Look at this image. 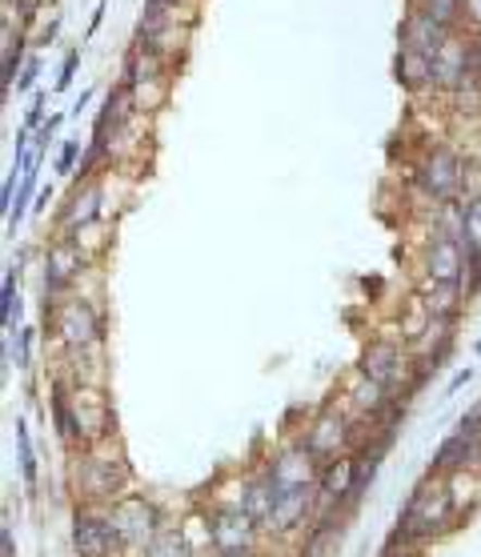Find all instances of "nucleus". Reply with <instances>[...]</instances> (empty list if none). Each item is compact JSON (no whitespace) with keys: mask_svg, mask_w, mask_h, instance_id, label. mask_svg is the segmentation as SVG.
Returning a JSON list of instances; mask_svg holds the SVG:
<instances>
[{"mask_svg":"<svg viewBox=\"0 0 481 557\" xmlns=\"http://www.w3.org/2000/svg\"><path fill=\"white\" fill-rule=\"evenodd\" d=\"M161 4H165V9H177V0H161Z\"/></svg>","mask_w":481,"mask_h":557,"instance_id":"c03bdc74","label":"nucleus"},{"mask_svg":"<svg viewBox=\"0 0 481 557\" xmlns=\"http://www.w3.org/2000/svg\"><path fill=\"white\" fill-rule=\"evenodd\" d=\"M81 269H85V253L73 237L49 245V253H45V297L57 301L61 293H69V285L81 277Z\"/></svg>","mask_w":481,"mask_h":557,"instance_id":"4468645a","label":"nucleus"},{"mask_svg":"<svg viewBox=\"0 0 481 557\" xmlns=\"http://www.w3.org/2000/svg\"><path fill=\"white\" fill-rule=\"evenodd\" d=\"M466 76H469V45H457V40H449V45L433 57V89L454 92Z\"/></svg>","mask_w":481,"mask_h":557,"instance_id":"6ab92c4d","label":"nucleus"},{"mask_svg":"<svg viewBox=\"0 0 481 557\" xmlns=\"http://www.w3.org/2000/svg\"><path fill=\"white\" fill-rule=\"evenodd\" d=\"M393 73H397V85H402V89H409V92L430 89L433 85V57L402 49L397 52V61H393Z\"/></svg>","mask_w":481,"mask_h":557,"instance_id":"412c9836","label":"nucleus"},{"mask_svg":"<svg viewBox=\"0 0 481 557\" xmlns=\"http://www.w3.org/2000/svg\"><path fill=\"white\" fill-rule=\"evenodd\" d=\"M469 381H473V369H457L454 377H449V385H445V397H454V393H461L469 385Z\"/></svg>","mask_w":481,"mask_h":557,"instance_id":"c9c22d12","label":"nucleus"},{"mask_svg":"<svg viewBox=\"0 0 481 557\" xmlns=\"http://www.w3.org/2000/svg\"><path fill=\"white\" fill-rule=\"evenodd\" d=\"M109 509V521H113V533L116 542H121V554H145L149 542L157 533L165 530V513L161 506L145 494H125L121 502H113Z\"/></svg>","mask_w":481,"mask_h":557,"instance_id":"39448f33","label":"nucleus"},{"mask_svg":"<svg viewBox=\"0 0 481 557\" xmlns=\"http://www.w3.org/2000/svg\"><path fill=\"white\" fill-rule=\"evenodd\" d=\"M381 557H425V549H421V545L393 542V537H390V545H385V549H381Z\"/></svg>","mask_w":481,"mask_h":557,"instance_id":"72a5a7b5","label":"nucleus"},{"mask_svg":"<svg viewBox=\"0 0 481 557\" xmlns=\"http://www.w3.org/2000/svg\"><path fill=\"white\" fill-rule=\"evenodd\" d=\"M469 73L481 76V37L469 40Z\"/></svg>","mask_w":481,"mask_h":557,"instance_id":"58836bf2","label":"nucleus"},{"mask_svg":"<svg viewBox=\"0 0 481 557\" xmlns=\"http://www.w3.org/2000/svg\"><path fill=\"white\" fill-rule=\"evenodd\" d=\"M76 157H81V137H69V140H64L61 157H57V173H73Z\"/></svg>","mask_w":481,"mask_h":557,"instance_id":"7c9ffc66","label":"nucleus"},{"mask_svg":"<svg viewBox=\"0 0 481 557\" xmlns=\"http://www.w3.org/2000/svg\"><path fill=\"white\" fill-rule=\"evenodd\" d=\"M273 502H278V485L269 482L266 469L249 473V478L237 485V497H233V506H240L245 513H249V518L261 521V525H266V518L273 513Z\"/></svg>","mask_w":481,"mask_h":557,"instance_id":"f3484780","label":"nucleus"},{"mask_svg":"<svg viewBox=\"0 0 481 557\" xmlns=\"http://www.w3.org/2000/svg\"><path fill=\"white\" fill-rule=\"evenodd\" d=\"M61 125H64V116L61 113H52L49 116V121H45V128H40V133H37V140H33V149H49V140L52 137H57V133H61Z\"/></svg>","mask_w":481,"mask_h":557,"instance_id":"2f4dec72","label":"nucleus"},{"mask_svg":"<svg viewBox=\"0 0 481 557\" xmlns=\"http://www.w3.org/2000/svg\"><path fill=\"white\" fill-rule=\"evenodd\" d=\"M478 361H481V342H478Z\"/></svg>","mask_w":481,"mask_h":557,"instance_id":"a18cd8bd","label":"nucleus"},{"mask_svg":"<svg viewBox=\"0 0 481 557\" xmlns=\"http://www.w3.org/2000/svg\"><path fill=\"white\" fill-rule=\"evenodd\" d=\"M466 253H481V197H466Z\"/></svg>","mask_w":481,"mask_h":557,"instance_id":"c85d7f7f","label":"nucleus"},{"mask_svg":"<svg viewBox=\"0 0 481 557\" xmlns=\"http://www.w3.org/2000/svg\"><path fill=\"white\" fill-rule=\"evenodd\" d=\"M317 518V485H305V490H281L278 502H273V513L266 518V537H285L293 530H309Z\"/></svg>","mask_w":481,"mask_h":557,"instance_id":"9b49d317","label":"nucleus"},{"mask_svg":"<svg viewBox=\"0 0 481 557\" xmlns=\"http://www.w3.org/2000/svg\"><path fill=\"white\" fill-rule=\"evenodd\" d=\"M421 273L442 285H461L466 281V245L454 237H433L421 257Z\"/></svg>","mask_w":481,"mask_h":557,"instance_id":"2eb2a0df","label":"nucleus"},{"mask_svg":"<svg viewBox=\"0 0 481 557\" xmlns=\"http://www.w3.org/2000/svg\"><path fill=\"white\" fill-rule=\"evenodd\" d=\"M52 333H57V342H61L64 354H89L104 337V317L92 301L73 297V301H64L61 309L52 313Z\"/></svg>","mask_w":481,"mask_h":557,"instance_id":"423d86ee","label":"nucleus"},{"mask_svg":"<svg viewBox=\"0 0 481 557\" xmlns=\"http://www.w3.org/2000/svg\"><path fill=\"white\" fill-rule=\"evenodd\" d=\"M461 430H473V433H481V401L478 406H469L466 413H461V421H457Z\"/></svg>","mask_w":481,"mask_h":557,"instance_id":"e433bc0d","label":"nucleus"},{"mask_svg":"<svg viewBox=\"0 0 481 557\" xmlns=\"http://www.w3.org/2000/svg\"><path fill=\"white\" fill-rule=\"evenodd\" d=\"M445 485H449V494H454L457 509H461V518H466L469 509L481 502V473H473V469H457V473H445Z\"/></svg>","mask_w":481,"mask_h":557,"instance_id":"5701e85b","label":"nucleus"},{"mask_svg":"<svg viewBox=\"0 0 481 557\" xmlns=\"http://www.w3.org/2000/svg\"><path fill=\"white\" fill-rule=\"evenodd\" d=\"M52 430H57V437L64 442V449L73 454V449H81V425H76V413H73V385H64V381H52Z\"/></svg>","mask_w":481,"mask_h":557,"instance_id":"a211bd4d","label":"nucleus"},{"mask_svg":"<svg viewBox=\"0 0 481 557\" xmlns=\"http://www.w3.org/2000/svg\"><path fill=\"white\" fill-rule=\"evenodd\" d=\"M97 216H101V185L89 181L85 189H73V201H69V209L61 213V225L69 228V233H81V228L92 225Z\"/></svg>","mask_w":481,"mask_h":557,"instance_id":"aec40b11","label":"nucleus"},{"mask_svg":"<svg viewBox=\"0 0 481 557\" xmlns=\"http://www.w3.org/2000/svg\"><path fill=\"white\" fill-rule=\"evenodd\" d=\"M4 4H13V0H4ZM37 9H40V0H16V13L25 16V21H33Z\"/></svg>","mask_w":481,"mask_h":557,"instance_id":"ea45409f","label":"nucleus"},{"mask_svg":"<svg viewBox=\"0 0 481 557\" xmlns=\"http://www.w3.org/2000/svg\"><path fill=\"white\" fill-rule=\"evenodd\" d=\"M76 64H81V49H73V52H69V57H64V64H61V76H57V92H64V89H69V85H73Z\"/></svg>","mask_w":481,"mask_h":557,"instance_id":"473e14b6","label":"nucleus"},{"mask_svg":"<svg viewBox=\"0 0 481 557\" xmlns=\"http://www.w3.org/2000/svg\"><path fill=\"white\" fill-rule=\"evenodd\" d=\"M421 301H425V309H430L433 317H449V321H457V309H461V285H442V281H421Z\"/></svg>","mask_w":481,"mask_h":557,"instance_id":"4be33fe9","label":"nucleus"},{"mask_svg":"<svg viewBox=\"0 0 481 557\" xmlns=\"http://www.w3.org/2000/svg\"><path fill=\"white\" fill-rule=\"evenodd\" d=\"M0 554H4V557H16L13 525H9V521H4V525H0Z\"/></svg>","mask_w":481,"mask_h":557,"instance_id":"4c0bfd02","label":"nucleus"},{"mask_svg":"<svg viewBox=\"0 0 481 557\" xmlns=\"http://www.w3.org/2000/svg\"><path fill=\"white\" fill-rule=\"evenodd\" d=\"M49 197H52V189H40V193H37V213L45 209V205H49Z\"/></svg>","mask_w":481,"mask_h":557,"instance_id":"37998d69","label":"nucleus"},{"mask_svg":"<svg viewBox=\"0 0 481 557\" xmlns=\"http://www.w3.org/2000/svg\"><path fill=\"white\" fill-rule=\"evenodd\" d=\"M361 425H366V421H357L349 409L325 406V409H317V418L305 425L301 442H305V449L325 466V461H333V457L357 454V449L366 445V437L373 430H361Z\"/></svg>","mask_w":481,"mask_h":557,"instance_id":"7ed1b4c3","label":"nucleus"},{"mask_svg":"<svg viewBox=\"0 0 481 557\" xmlns=\"http://www.w3.org/2000/svg\"><path fill=\"white\" fill-rule=\"evenodd\" d=\"M397 37H402V49L437 57V52L454 40V28L437 25V21H430L425 13H414V9H409V16L402 21V33H397Z\"/></svg>","mask_w":481,"mask_h":557,"instance_id":"dca6fc26","label":"nucleus"},{"mask_svg":"<svg viewBox=\"0 0 481 557\" xmlns=\"http://www.w3.org/2000/svg\"><path fill=\"white\" fill-rule=\"evenodd\" d=\"M101 21H104V0L97 4V13H92V21H89V37L97 33V28H101Z\"/></svg>","mask_w":481,"mask_h":557,"instance_id":"a19ab883","label":"nucleus"},{"mask_svg":"<svg viewBox=\"0 0 481 557\" xmlns=\"http://www.w3.org/2000/svg\"><path fill=\"white\" fill-rule=\"evenodd\" d=\"M357 373H366L369 381H378V385H385L390 393L406 397L418 366H414V357H409L397 342L378 337V342H369L366 349H361V357H357Z\"/></svg>","mask_w":481,"mask_h":557,"instance_id":"0eeeda50","label":"nucleus"},{"mask_svg":"<svg viewBox=\"0 0 481 557\" xmlns=\"http://www.w3.org/2000/svg\"><path fill=\"white\" fill-rule=\"evenodd\" d=\"M261 469L269 473V482L278 485V494L281 490H305V485H317V478H321V461L305 449V442H285L281 449L269 454V461Z\"/></svg>","mask_w":481,"mask_h":557,"instance_id":"9d476101","label":"nucleus"},{"mask_svg":"<svg viewBox=\"0 0 481 557\" xmlns=\"http://www.w3.org/2000/svg\"><path fill=\"white\" fill-rule=\"evenodd\" d=\"M89 101H92L89 92H81V97H76V101H73V109H69V116H81V109H85V104H89Z\"/></svg>","mask_w":481,"mask_h":557,"instance_id":"79ce46f5","label":"nucleus"},{"mask_svg":"<svg viewBox=\"0 0 481 557\" xmlns=\"http://www.w3.org/2000/svg\"><path fill=\"white\" fill-rule=\"evenodd\" d=\"M261 521L249 518L240 506L221 502L205 513V542L213 549V557H254L261 549Z\"/></svg>","mask_w":481,"mask_h":557,"instance_id":"20e7f679","label":"nucleus"},{"mask_svg":"<svg viewBox=\"0 0 481 557\" xmlns=\"http://www.w3.org/2000/svg\"><path fill=\"white\" fill-rule=\"evenodd\" d=\"M414 181H418V189L425 193L433 201V209H437V205L457 201V193L466 185V165H461V157H457L449 145H437V149H430L418 161Z\"/></svg>","mask_w":481,"mask_h":557,"instance_id":"6e6552de","label":"nucleus"},{"mask_svg":"<svg viewBox=\"0 0 481 557\" xmlns=\"http://www.w3.org/2000/svg\"><path fill=\"white\" fill-rule=\"evenodd\" d=\"M457 521H461V509H457L445 478L425 473V478L414 485V494L406 497L402 518H397V530H393L390 537L393 542L421 545V549H425L430 542H442L445 533H454Z\"/></svg>","mask_w":481,"mask_h":557,"instance_id":"f03ea898","label":"nucleus"},{"mask_svg":"<svg viewBox=\"0 0 481 557\" xmlns=\"http://www.w3.org/2000/svg\"><path fill=\"white\" fill-rule=\"evenodd\" d=\"M16 454H21V478H25V490H37V449H33V433H28L25 421H16Z\"/></svg>","mask_w":481,"mask_h":557,"instance_id":"bb28decb","label":"nucleus"},{"mask_svg":"<svg viewBox=\"0 0 481 557\" xmlns=\"http://www.w3.org/2000/svg\"><path fill=\"white\" fill-rule=\"evenodd\" d=\"M357 478V454H342L321 466L317 478V513H345Z\"/></svg>","mask_w":481,"mask_h":557,"instance_id":"f8f14e48","label":"nucleus"},{"mask_svg":"<svg viewBox=\"0 0 481 557\" xmlns=\"http://www.w3.org/2000/svg\"><path fill=\"white\" fill-rule=\"evenodd\" d=\"M45 104H49V97L37 92L33 104H28V113H25V133H40V128H45Z\"/></svg>","mask_w":481,"mask_h":557,"instance_id":"c756f323","label":"nucleus"},{"mask_svg":"<svg viewBox=\"0 0 481 557\" xmlns=\"http://www.w3.org/2000/svg\"><path fill=\"white\" fill-rule=\"evenodd\" d=\"M393 401H397V393H390L385 385L369 381L366 373H357L354 369V377H349V385H345V406H349V413H354L357 421L378 425V421L393 409Z\"/></svg>","mask_w":481,"mask_h":557,"instance_id":"ddd939ff","label":"nucleus"},{"mask_svg":"<svg viewBox=\"0 0 481 557\" xmlns=\"http://www.w3.org/2000/svg\"><path fill=\"white\" fill-rule=\"evenodd\" d=\"M409 9L425 13L430 21H437L445 28H457L461 25V13H466V0H409Z\"/></svg>","mask_w":481,"mask_h":557,"instance_id":"b1692460","label":"nucleus"},{"mask_svg":"<svg viewBox=\"0 0 481 557\" xmlns=\"http://www.w3.org/2000/svg\"><path fill=\"white\" fill-rule=\"evenodd\" d=\"M37 76H40V61L33 57V61L25 64V73H21V81H16V92H28L33 85H37Z\"/></svg>","mask_w":481,"mask_h":557,"instance_id":"f704fd0d","label":"nucleus"},{"mask_svg":"<svg viewBox=\"0 0 481 557\" xmlns=\"http://www.w3.org/2000/svg\"><path fill=\"white\" fill-rule=\"evenodd\" d=\"M73 554L76 557H125L113 533L109 509L76 506L73 509Z\"/></svg>","mask_w":481,"mask_h":557,"instance_id":"1a4fd4ad","label":"nucleus"},{"mask_svg":"<svg viewBox=\"0 0 481 557\" xmlns=\"http://www.w3.org/2000/svg\"><path fill=\"white\" fill-rule=\"evenodd\" d=\"M140 557H193V549H189V537H185V530H173V525H165V530L157 533L149 542V549Z\"/></svg>","mask_w":481,"mask_h":557,"instance_id":"393cba45","label":"nucleus"},{"mask_svg":"<svg viewBox=\"0 0 481 557\" xmlns=\"http://www.w3.org/2000/svg\"><path fill=\"white\" fill-rule=\"evenodd\" d=\"M449 104H454V113L461 116H478L481 113V76L469 73L454 92H449Z\"/></svg>","mask_w":481,"mask_h":557,"instance_id":"cd10ccee","label":"nucleus"},{"mask_svg":"<svg viewBox=\"0 0 481 557\" xmlns=\"http://www.w3.org/2000/svg\"><path fill=\"white\" fill-rule=\"evenodd\" d=\"M21 64H25V37L13 40V25H4V73H0L4 92H13V85L21 81Z\"/></svg>","mask_w":481,"mask_h":557,"instance_id":"a878e982","label":"nucleus"},{"mask_svg":"<svg viewBox=\"0 0 481 557\" xmlns=\"http://www.w3.org/2000/svg\"><path fill=\"white\" fill-rule=\"evenodd\" d=\"M69 482H73L76 506H101L104 509L128 494V485H133V466H128L125 449L109 437V442L73 449Z\"/></svg>","mask_w":481,"mask_h":557,"instance_id":"f257e3e1","label":"nucleus"}]
</instances>
